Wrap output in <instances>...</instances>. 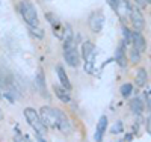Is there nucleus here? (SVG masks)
Returning a JSON list of instances; mask_svg holds the SVG:
<instances>
[{"label": "nucleus", "mask_w": 151, "mask_h": 142, "mask_svg": "<svg viewBox=\"0 0 151 142\" xmlns=\"http://www.w3.org/2000/svg\"><path fill=\"white\" fill-rule=\"evenodd\" d=\"M24 117H26L29 125L36 132V135L44 136V138L47 136V125L42 123L41 115L38 113L33 107H26V109H24Z\"/></svg>", "instance_id": "7ed1b4c3"}, {"label": "nucleus", "mask_w": 151, "mask_h": 142, "mask_svg": "<svg viewBox=\"0 0 151 142\" xmlns=\"http://www.w3.org/2000/svg\"><path fill=\"white\" fill-rule=\"evenodd\" d=\"M121 95L124 97V98H129L130 95H132V92H133V85L132 83H124L122 86H121Z\"/></svg>", "instance_id": "dca6fc26"}, {"label": "nucleus", "mask_w": 151, "mask_h": 142, "mask_svg": "<svg viewBox=\"0 0 151 142\" xmlns=\"http://www.w3.org/2000/svg\"><path fill=\"white\" fill-rule=\"evenodd\" d=\"M115 61H116V63L121 67V68H125L127 67V55H125V51H124V43H121L119 45H118V48H116V51H115Z\"/></svg>", "instance_id": "9b49d317"}, {"label": "nucleus", "mask_w": 151, "mask_h": 142, "mask_svg": "<svg viewBox=\"0 0 151 142\" xmlns=\"http://www.w3.org/2000/svg\"><path fill=\"white\" fill-rule=\"evenodd\" d=\"M2 120H3V110L0 109V121H2Z\"/></svg>", "instance_id": "5701e85b"}, {"label": "nucleus", "mask_w": 151, "mask_h": 142, "mask_svg": "<svg viewBox=\"0 0 151 142\" xmlns=\"http://www.w3.org/2000/svg\"><path fill=\"white\" fill-rule=\"evenodd\" d=\"M64 58L67 61V63L70 67L76 68L80 65V55L77 51V45H76V41L73 38V32L71 27H65L64 29Z\"/></svg>", "instance_id": "f03ea898"}, {"label": "nucleus", "mask_w": 151, "mask_h": 142, "mask_svg": "<svg viewBox=\"0 0 151 142\" xmlns=\"http://www.w3.org/2000/svg\"><path fill=\"white\" fill-rule=\"evenodd\" d=\"M56 73H58V77H59L60 85L64 86L65 89H71V82H70V79H68V76H67L65 70L62 68L60 65H58V67H56Z\"/></svg>", "instance_id": "4468645a"}, {"label": "nucleus", "mask_w": 151, "mask_h": 142, "mask_svg": "<svg viewBox=\"0 0 151 142\" xmlns=\"http://www.w3.org/2000/svg\"><path fill=\"white\" fill-rule=\"evenodd\" d=\"M18 11L29 26H40V18H38V12L35 6L29 2V0H20L18 2Z\"/></svg>", "instance_id": "20e7f679"}, {"label": "nucleus", "mask_w": 151, "mask_h": 142, "mask_svg": "<svg viewBox=\"0 0 151 142\" xmlns=\"http://www.w3.org/2000/svg\"><path fill=\"white\" fill-rule=\"evenodd\" d=\"M35 85L38 88L40 94L45 98H48V92H47V86H45V77H44V73L40 70L36 73V77H35Z\"/></svg>", "instance_id": "9d476101"}, {"label": "nucleus", "mask_w": 151, "mask_h": 142, "mask_svg": "<svg viewBox=\"0 0 151 142\" xmlns=\"http://www.w3.org/2000/svg\"><path fill=\"white\" fill-rule=\"evenodd\" d=\"M106 127H107V117L103 115V117H100L98 123H97V128H95V133H94V139L97 142H100L103 139V135L106 132Z\"/></svg>", "instance_id": "1a4fd4ad"}, {"label": "nucleus", "mask_w": 151, "mask_h": 142, "mask_svg": "<svg viewBox=\"0 0 151 142\" xmlns=\"http://www.w3.org/2000/svg\"><path fill=\"white\" fill-rule=\"evenodd\" d=\"M55 94L56 97L62 101V103H70L71 101V95H70V89H65L64 86H58L55 85Z\"/></svg>", "instance_id": "ddd939ff"}, {"label": "nucleus", "mask_w": 151, "mask_h": 142, "mask_svg": "<svg viewBox=\"0 0 151 142\" xmlns=\"http://www.w3.org/2000/svg\"><path fill=\"white\" fill-rule=\"evenodd\" d=\"M122 130H124V125H122L121 121H116L115 124H113V127L110 128V132H112V133H115V135H116V133H121Z\"/></svg>", "instance_id": "6ab92c4d"}, {"label": "nucleus", "mask_w": 151, "mask_h": 142, "mask_svg": "<svg viewBox=\"0 0 151 142\" xmlns=\"http://www.w3.org/2000/svg\"><path fill=\"white\" fill-rule=\"evenodd\" d=\"M29 32L35 38H38V40H42V36H44V30L40 27V26H29Z\"/></svg>", "instance_id": "f3484780"}, {"label": "nucleus", "mask_w": 151, "mask_h": 142, "mask_svg": "<svg viewBox=\"0 0 151 142\" xmlns=\"http://www.w3.org/2000/svg\"><path fill=\"white\" fill-rule=\"evenodd\" d=\"M145 109V101L141 97H134L133 100H130V110L134 115H141Z\"/></svg>", "instance_id": "f8f14e48"}, {"label": "nucleus", "mask_w": 151, "mask_h": 142, "mask_svg": "<svg viewBox=\"0 0 151 142\" xmlns=\"http://www.w3.org/2000/svg\"><path fill=\"white\" fill-rule=\"evenodd\" d=\"M132 44H133V47H134L137 51H139V53H144V51L147 50V41H145V38L142 36L141 32H137V30L133 32Z\"/></svg>", "instance_id": "6e6552de"}, {"label": "nucleus", "mask_w": 151, "mask_h": 142, "mask_svg": "<svg viewBox=\"0 0 151 142\" xmlns=\"http://www.w3.org/2000/svg\"><path fill=\"white\" fill-rule=\"evenodd\" d=\"M41 115V120L47 127H52V128H58L62 133H68L71 130V123L67 118V115L55 107H50V106H44L40 110Z\"/></svg>", "instance_id": "f257e3e1"}, {"label": "nucleus", "mask_w": 151, "mask_h": 142, "mask_svg": "<svg viewBox=\"0 0 151 142\" xmlns=\"http://www.w3.org/2000/svg\"><path fill=\"white\" fill-rule=\"evenodd\" d=\"M122 32H124V38H125V43H127V44H130L132 43V36H133V32H130L127 27H125V26H124V27H122Z\"/></svg>", "instance_id": "aec40b11"}, {"label": "nucleus", "mask_w": 151, "mask_h": 142, "mask_svg": "<svg viewBox=\"0 0 151 142\" xmlns=\"http://www.w3.org/2000/svg\"><path fill=\"white\" fill-rule=\"evenodd\" d=\"M134 80H136V85L142 88L147 85V80H148V74H147V70L145 68H139L136 71V77H134Z\"/></svg>", "instance_id": "2eb2a0df"}, {"label": "nucleus", "mask_w": 151, "mask_h": 142, "mask_svg": "<svg viewBox=\"0 0 151 142\" xmlns=\"http://www.w3.org/2000/svg\"><path fill=\"white\" fill-rule=\"evenodd\" d=\"M130 17H132V24H133L134 30L142 32L144 27H145V20H144V17H142V12H141L139 9H136V8H132Z\"/></svg>", "instance_id": "0eeeda50"}, {"label": "nucleus", "mask_w": 151, "mask_h": 142, "mask_svg": "<svg viewBox=\"0 0 151 142\" xmlns=\"http://www.w3.org/2000/svg\"><path fill=\"white\" fill-rule=\"evenodd\" d=\"M147 132L151 135V115H150L148 120H147Z\"/></svg>", "instance_id": "412c9836"}, {"label": "nucleus", "mask_w": 151, "mask_h": 142, "mask_svg": "<svg viewBox=\"0 0 151 142\" xmlns=\"http://www.w3.org/2000/svg\"><path fill=\"white\" fill-rule=\"evenodd\" d=\"M82 58L85 61V70L86 73H94V63H95V47L91 41H85L82 44Z\"/></svg>", "instance_id": "39448f33"}, {"label": "nucleus", "mask_w": 151, "mask_h": 142, "mask_svg": "<svg viewBox=\"0 0 151 142\" xmlns=\"http://www.w3.org/2000/svg\"><path fill=\"white\" fill-rule=\"evenodd\" d=\"M139 59H141V53L133 47V48L130 50V61H132L133 63H137V62H139Z\"/></svg>", "instance_id": "a211bd4d"}, {"label": "nucleus", "mask_w": 151, "mask_h": 142, "mask_svg": "<svg viewBox=\"0 0 151 142\" xmlns=\"http://www.w3.org/2000/svg\"><path fill=\"white\" fill-rule=\"evenodd\" d=\"M103 23H104L103 12L101 11H94L92 14H91V17H89V27H91V30L95 32V33L101 32Z\"/></svg>", "instance_id": "423d86ee"}, {"label": "nucleus", "mask_w": 151, "mask_h": 142, "mask_svg": "<svg viewBox=\"0 0 151 142\" xmlns=\"http://www.w3.org/2000/svg\"><path fill=\"white\" fill-rule=\"evenodd\" d=\"M122 141H133V135H125V138H122Z\"/></svg>", "instance_id": "4be33fe9"}]
</instances>
